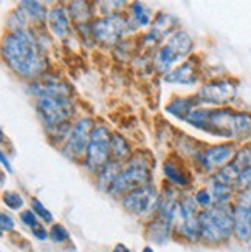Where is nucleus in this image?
Returning a JSON list of instances; mask_svg holds the SVG:
<instances>
[{"instance_id": "nucleus-1", "label": "nucleus", "mask_w": 251, "mask_h": 252, "mask_svg": "<svg viewBox=\"0 0 251 252\" xmlns=\"http://www.w3.org/2000/svg\"><path fill=\"white\" fill-rule=\"evenodd\" d=\"M3 56L9 67L25 78H35L45 65L35 37L25 30L13 31L5 37Z\"/></svg>"}, {"instance_id": "nucleus-2", "label": "nucleus", "mask_w": 251, "mask_h": 252, "mask_svg": "<svg viewBox=\"0 0 251 252\" xmlns=\"http://www.w3.org/2000/svg\"><path fill=\"white\" fill-rule=\"evenodd\" d=\"M186 121L197 128L226 138H244L251 135V115L233 112L228 108L195 110L188 116Z\"/></svg>"}, {"instance_id": "nucleus-3", "label": "nucleus", "mask_w": 251, "mask_h": 252, "mask_svg": "<svg viewBox=\"0 0 251 252\" xmlns=\"http://www.w3.org/2000/svg\"><path fill=\"white\" fill-rule=\"evenodd\" d=\"M39 96L37 113L47 127H59L65 124L67 118L73 113V105L69 101V89L62 84H37L33 87Z\"/></svg>"}, {"instance_id": "nucleus-4", "label": "nucleus", "mask_w": 251, "mask_h": 252, "mask_svg": "<svg viewBox=\"0 0 251 252\" xmlns=\"http://www.w3.org/2000/svg\"><path fill=\"white\" fill-rule=\"evenodd\" d=\"M200 235L211 243L226 240L234 231V217L225 207L215 206L199 215Z\"/></svg>"}, {"instance_id": "nucleus-5", "label": "nucleus", "mask_w": 251, "mask_h": 252, "mask_svg": "<svg viewBox=\"0 0 251 252\" xmlns=\"http://www.w3.org/2000/svg\"><path fill=\"white\" fill-rule=\"evenodd\" d=\"M112 150V136L104 127H95L92 130L89 147H87V167L90 170H98L104 167Z\"/></svg>"}, {"instance_id": "nucleus-6", "label": "nucleus", "mask_w": 251, "mask_h": 252, "mask_svg": "<svg viewBox=\"0 0 251 252\" xmlns=\"http://www.w3.org/2000/svg\"><path fill=\"white\" fill-rule=\"evenodd\" d=\"M192 50V40L184 31H179L177 34H174L165 47L157 54V65L161 71H166L171 68L174 62L180 61Z\"/></svg>"}, {"instance_id": "nucleus-7", "label": "nucleus", "mask_w": 251, "mask_h": 252, "mask_svg": "<svg viewBox=\"0 0 251 252\" xmlns=\"http://www.w3.org/2000/svg\"><path fill=\"white\" fill-rule=\"evenodd\" d=\"M127 28V22L121 16H107L98 19L92 25V34L98 42L104 45H113L123 36V32Z\"/></svg>"}, {"instance_id": "nucleus-8", "label": "nucleus", "mask_w": 251, "mask_h": 252, "mask_svg": "<svg viewBox=\"0 0 251 252\" xmlns=\"http://www.w3.org/2000/svg\"><path fill=\"white\" fill-rule=\"evenodd\" d=\"M149 178H150V175H149V170L144 164L134 162L127 170L118 175L108 190L112 193L132 192L135 189H140V188H143V186H146Z\"/></svg>"}, {"instance_id": "nucleus-9", "label": "nucleus", "mask_w": 251, "mask_h": 252, "mask_svg": "<svg viewBox=\"0 0 251 252\" xmlns=\"http://www.w3.org/2000/svg\"><path fill=\"white\" fill-rule=\"evenodd\" d=\"M158 193L152 186H143V188L135 189L123 200L124 207L132 214L146 215L158 207Z\"/></svg>"}, {"instance_id": "nucleus-10", "label": "nucleus", "mask_w": 251, "mask_h": 252, "mask_svg": "<svg viewBox=\"0 0 251 252\" xmlns=\"http://www.w3.org/2000/svg\"><path fill=\"white\" fill-rule=\"evenodd\" d=\"M237 94V87L234 82L223 79L205 84L199 92V99L210 104H228L231 102Z\"/></svg>"}, {"instance_id": "nucleus-11", "label": "nucleus", "mask_w": 251, "mask_h": 252, "mask_svg": "<svg viewBox=\"0 0 251 252\" xmlns=\"http://www.w3.org/2000/svg\"><path fill=\"white\" fill-rule=\"evenodd\" d=\"M92 119L89 118H82L79 119L76 126L73 127L70 138L67 141V153L70 157H79L81 153L89 147V141H90V135H92Z\"/></svg>"}, {"instance_id": "nucleus-12", "label": "nucleus", "mask_w": 251, "mask_h": 252, "mask_svg": "<svg viewBox=\"0 0 251 252\" xmlns=\"http://www.w3.org/2000/svg\"><path fill=\"white\" fill-rule=\"evenodd\" d=\"M177 215L181 220L180 231L183 232V235L191 240L197 238V235L200 234V224H199V218L194 217L195 215L194 198H191V196H184V198H181V201L179 203Z\"/></svg>"}, {"instance_id": "nucleus-13", "label": "nucleus", "mask_w": 251, "mask_h": 252, "mask_svg": "<svg viewBox=\"0 0 251 252\" xmlns=\"http://www.w3.org/2000/svg\"><path fill=\"white\" fill-rule=\"evenodd\" d=\"M236 155L234 152V144H219V146H213L206 150L202 155V166L206 170H213L223 166L226 161H230L231 157Z\"/></svg>"}, {"instance_id": "nucleus-14", "label": "nucleus", "mask_w": 251, "mask_h": 252, "mask_svg": "<svg viewBox=\"0 0 251 252\" xmlns=\"http://www.w3.org/2000/svg\"><path fill=\"white\" fill-rule=\"evenodd\" d=\"M234 232L237 238H251V206H237L234 212Z\"/></svg>"}, {"instance_id": "nucleus-15", "label": "nucleus", "mask_w": 251, "mask_h": 252, "mask_svg": "<svg viewBox=\"0 0 251 252\" xmlns=\"http://www.w3.org/2000/svg\"><path fill=\"white\" fill-rule=\"evenodd\" d=\"M177 209L179 204L176 200V193L174 190H165L158 198V211H160V218L166 220L168 223H171L177 215Z\"/></svg>"}, {"instance_id": "nucleus-16", "label": "nucleus", "mask_w": 251, "mask_h": 252, "mask_svg": "<svg viewBox=\"0 0 251 252\" xmlns=\"http://www.w3.org/2000/svg\"><path fill=\"white\" fill-rule=\"evenodd\" d=\"M48 20H50V27H51V31L54 32V36L65 37L69 34V17L65 14L64 8L51 9L48 14Z\"/></svg>"}, {"instance_id": "nucleus-17", "label": "nucleus", "mask_w": 251, "mask_h": 252, "mask_svg": "<svg viewBox=\"0 0 251 252\" xmlns=\"http://www.w3.org/2000/svg\"><path fill=\"white\" fill-rule=\"evenodd\" d=\"M166 82H177V84H194L195 76H194V62L189 61L183 63L181 67L176 68L174 71L166 74Z\"/></svg>"}, {"instance_id": "nucleus-18", "label": "nucleus", "mask_w": 251, "mask_h": 252, "mask_svg": "<svg viewBox=\"0 0 251 252\" xmlns=\"http://www.w3.org/2000/svg\"><path fill=\"white\" fill-rule=\"evenodd\" d=\"M192 107H194V99H180V97H177V99L169 102V105L166 107V112L186 121L188 116L192 113Z\"/></svg>"}, {"instance_id": "nucleus-19", "label": "nucleus", "mask_w": 251, "mask_h": 252, "mask_svg": "<svg viewBox=\"0 0 251 252\" xmlns=\"http://www.w3.org/2000/svg\"><path fill=\"white\" fill-rule=\"evenodd\" d=\"M169 224L171 223L163 220V218L155 220L147 229V237L155 243H165L168 240V235H169Z\"/></svg>"}, {"instance_id": "nucleus-20", "label": "nucleus", "mask_w": 251, "mask_h": 252, "mask_svg": "<svg viewBox=\"0 0 251 252\" xmlns=\"http://www.w3.org/2000/svg\"><path fill=\"white\" fill-rule=\"evenodd\" d=\"M171 20L172 19L169 16L160 14L158 19H157V22H155V27L147 32L146 40H158V39H161L171 30V27H172L171 25Z\"/></svg>"}, {"instance_id": "nucleus-21", "label": "nucleus", "mask_w": 251, "mask_h": 252, "mask_svg": "<svg viewBox=\"0 0 251 252\" xmlns=\"http://www.w3.org/2000/svg\"><path fill=\"white\" fill-rule=\"evenodd\" d=\"M163 170H165V175L169 178V181H172L174 184H179V186H186L189 183V178L188 175L184 173L183 170L177 169V166L171 161H166L165 162V167H163Z\"/></svg>"}, {"instance_id": "nucleus-22", "label": "nucleus", "mask_w": 251, "mask_h": 252, "mask_svg": "<svg viewBox=\"0 0 251 252\" xmlns=\"http://www.w3.org/2000/svg\"><path fill=\"white\" fill-rule=\"evenodd\" d=\"M119 175L118 172V162H107L103 167V172L100 175V183H107V189H110L112 183L116 180V177Z\"/></svg>"}, {"instance_id": "nucleus-23", "label": "nucleus", "mask_w": 251, "mask_h": 252, "mask_svg": "<svg viewBox=\"0 0 251 252\" xmlns=\"http://www.w3.org/2000/svg\"><path fill=\"white\" fill-rule=\"evenodd\" d=\"M112 152L116 158H126L129 155V146L127 142L124 141L123 136H119L118 133L112 135Z\"/></svg>"}, {"instance_id": "nucleus-24", "label": "nucleus", "mask_w": 251, "mask_h": 252, "mask_svg": "<svg viewBox=\"0 0 251 252\" xmlns=\"http://www.w3.org/2000/svg\"><path fill=\"white\" fill-rule=\"evenodd\" d=\"M20 5H22V9L28 13V16L35 17L37 20L45 19V16H47V9L40 6V3H37V2H28V0H25V2H22Z\"/></svg>"}, {"instance_id": "nucleus-25", "label": "nucleus", "mask_w": 251, "mask_h": 252, "mask_svg": "<svg viewBox=\"0 0 251 252\" xmlns=\"http://www.w3.org/2000/svg\"><path fill=\"white\" fill-rule=\"evenodd\" d=\"M213 196H214V200L222 204V203H226L228 200L231 198V186H223V184H217L214 183V188H213Z\"/></svg>"}, {"instance_id": "nucleus-26", "label": "nucleus", "mask_w": 251, "mask_h": 252, "mask_svg": "<svg viewBox=\"0 0 251 252\" xmlns=\"http://www.w3.org/2000/svg\"><path fill=\"white\" fill-rule=\"evenodd\" d=\"M3 203L9 207V209H20L22 206H24V200H22V196L14 193V192H5L3 193Z\"/></svg>"}, {"instance_id": "nucleus-27", "label": "nucleus", "mask_w": 251, "mask_h": 252, "mask_svg": "<svg viewBox=\"0 0 251 252\" xmlns=\"http://www.w3.org/2000/svg\"><path fill=\"white\" fill-rule=\"evenodd\" d=\"M132 11H134V20L137 22V25H147L149 24V17L146 14L144 6H141V3L135 2L132 5Z\"/></svg>"}, {"instance_id": "nucleus-28", "label": "nucleus", "mask_w": 251, "mask_h": 252, "mask_svg": "<svg viewBox=\"0 0 251 252\" xmlns=\"http://www.w3.org/2000/svg\"><path fill=\"white\" fill-rule=\"evenodd\" d=\"M31 204H33V209H35V212L42 218L43 221H47V223L53 221V215H51V212L47 211L37 198H33V200H31Z\"/></svg>"}, {"instance_id": "nucleus-29", "label": "nucleus", "mask_w": 251, "mask_h": 252, "mask_svg": "<svg viewBox=\"0 0 251 252\" xmlns=\"http://www.w3.org/2000/svg\"><path fill=\"white\" fill-rule=\"evenodd\" d=\"M236 188L242 192H245L251 188V166L241 173V177H239V180L236 183Z\"/></svg>"}, {"instance_id": "nucleus-30", "label": "nucleus", "mask_w": 251, "mask_h": 252, "mask_svg": "<svg viewBox=\"0 0 251 252\" xmlns=\"http://www.w3.org/2000/svg\"><path fill=\"white\" fill-rule=\"evenodd\" d=\"M50 237H51L53 242L61 243V242H64V240L69 238V232H67V229H65L62 224H56V226H53L51 232H50Z\"/></svg>"}, {"instance_id": "nucleus-31", "label": "nucleus", "mask_w": 251, "mask_h": 252, "mask_svg": "<svg viewBox=\"0 0 251 252\" xmlns=\"http://www.w3.org/2000/svg\"><path fill=\"white\" fill-rule=\"evenodd\" d=\"M0 229H2V232H6V231H11V229H14V220L9 215L2 214V215H0Z\"/></svg>"}, {"instance_id": "nucleus-32", "label": "nucleus", "mask_w": 251, "mask_h": 252, "mask_svg": "<svg viewBox=\"0 0 251 252\" xmlns=\"http://www.w3.org/2000/svg\"><path fill=\"white\" fill-rule=\"evenodd\" d=\"M22 221H24L27 226H31V227H36L37 226V221H36V214L33 211H25L22 212Z\"/></svg>"}, {"instance_id": "nucleus-33", "label": "nucleus", "mask_w": 251, "mask_h": 252, "mask_svg": "<svg viewBox=\"0 0 251 252\" xmlns=\"http://www.w3.org/2000/svg\"><path fill=\"white\" fill-rule=\"evenodd\" d=\"M195 201H197L200 206H208L211 203V195L208 190H200L195 195Z\"/></svg>"}, {"instance_id": "nucleus-34", "label": "nucleus", "mask_w": 251, "mask_h": 252, "mask_svg": "<svg viewBox=\"0 0 251 252\" xmlns=\"http://www.w3.org/2000/svg\"><path fill=\"white\" fill-rule=\"evenodd\" d=\"M35 235H36L39 240H45V238L48 237L47 231H45L43 227H40V226H36V227H35Z\"/></svg>"}, {"instance_id": "nucleus-35", "label": "nucleus", "mask_w": 251, "mask_h": 252, "mask_svg": "<svg viewBox=\"0 0 251 252\" xmlns=\"http://www.w3.org/2000/svg\"><path fill=\"white\" fill-rule=\"evenodd\" d=\"M0 159H2V164H3V166H5V169L9 172V173H13V169H11V164H9V161L6 159V155H5V153L2 152V153H0Z\"/></svg>"}, {"instance_id": "nucleus-36", "label": "nucleus", "mask_w": 251, "mask_h": 252, "mask_svg": "<svg viewBox=\"0 0 251 252\" xmlns=\"http://www.w3.org/2000/svg\"><path fill=\"white\" fill-rule=\"evenodd\" d=\"M113 252H130V251L124 245H116L115 249H113Z\"/></svg>"}, {"instance_id": "nucleus-37", "label": "nucleus", "mask_w": 251, "mask_h": 252, "mask_svg": "<svg viewBox=\"0 0 251 252\" xmlns=\"http://www.w3.org/2000/svg\"><path fill=\"white\" fill-rule=\"evenodd\" d=\"M143 252H154V251H152V248H144Z\"/></svg>"}]
</instances>
